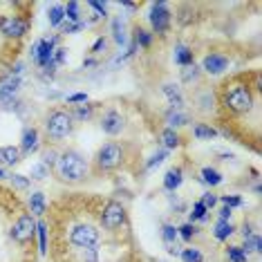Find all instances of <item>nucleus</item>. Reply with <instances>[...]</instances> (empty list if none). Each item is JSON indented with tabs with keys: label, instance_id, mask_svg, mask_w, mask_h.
<instances>
[{
	"label": "nucleus",
	"instance_id": "3",
	"mask_svg": "<svg viewBox=\"0 0 262 262\" xmlns=\"http://www.w3.org/2000/svg\"><path fill=\"white\" fill-rule=\"evenodd\" d=\"M45 130L52 139H65V137L72 135L74 119H72L70 112H65V110H54V112H50L47 119H45Z\"/></svg>",
	"mask_w": 262,
	"mask_h": 262
},
{
	"label": "nucleus",
	"instance_id": "17",
	"mask_svg": "<svg viewBox=\"0 0 262 262\" xmlns=\"http://www.w3.org/2000/svg\"><path fill=\"white\" fill-rule=\"evenodd\" d=\"M20 157H23V152H20L18 146H5V148H0V159H3V164L16 166V164L20 162Z\"/></svg>",
	"mask_w": 262,
	"mask_h": 262
},
{
	"label": "nucleus",
	"instance_id": "32",
	"mask_svg": "<svg viewBox=\"0 0 262 262\" xmlns=\"http://www.w3.org/2000/svg\"><path fill=\"white\" fill-rule=\"evenodd\" d=\"M92 117V105H76V110L72 112V119L74 121H88Z\"/></svg>",
	"mask_w": 262,
	"mask_h": 262
},
{
	"label": "nucleus",
	"instance_id": "33",
	"mask_svg": "<svg viewBox=\"0 0 262 262\" xmlns=\"http://www.w3.org/2000/svg\"><path fill=\"white\" fill-rule=\"evenodd\" d=\"M65 20L68 23H81L79 3H68V7H65Z\"/></svg>",
	"mask_w": 262,
	"mask_h": 262
},
{
	"label": "nucleus",
	"instance_id": "29",
	"mask_svg": "<svg viewBox=\"0 0 262 262\" xmlns=\"http://www.w3.org/2000/svg\"><path fill=\"white\" fill-rule=\"evenodd\" d=\"M226 258H229V262H249V253H244L242 247H229Z\"/></svg>",
	"mask_w": 262,
	"mask_h": 262
},
{
	"label": "nucleus",
	"instance_id": "28",
	"mask_svg": "<svg viewBox=\"0 0 262 262\" xmlns=\"http://www.w3.org/2000/svg\"><path fill=\"white\" fill-rule=\"evenodd\" d=\"M150 43H152V34L148 32V29H141V27H137V29H135V43H133V45L150 47Z\"/></svg>",
	"mask_w": 262,
	"mask_h": 262
},
{
	"label": "nucleus",
	"instance_id": "30",
	"mask_svg": "<svg viewBox=\"0 0 262 262\" xmlns=\"http://www.w3.org/2000/svg\"><path fill=\"white\" fill-rule=\"evenodd\" d=\"M206 217H208V211H206V206L202 204V202H195V204H193V211L188 213V220H190L188 224L198 222V220H206Z\"/></svg>",
	"mask_w": 262,
	"mask_h": 262
},
{
	"label": "nucleus",
	"instance_id": "21",
	"mask_svg": "<svg viewBox=\"0 0 262 262\" xmlns=\"http://www.w3.org/2000/svg\"><path fill=\"white\" fill-rule=\"evenodd\" d=\"M166 123H168V128H170V130H175V128L186 126V123H188V117H186V115H182L180 110H170L168 115H166Z\"/></svg>",
	"mask_w": 262,
	"mask_h": 262
},
{
	"label": "nucleus",
	"instance_id": "51",
	"mask_svg": "<svg viewBox=\"0 0 262 262\" xmlns=\"http://www.w3.org/2000/svg\"><path fill=\"white\" fill-rule=\"evenodd\" d=\"M92 65H97L94 58H88V61H83V68H92Z\"/></svg>",
	"mask_w": 262,
	"mask_h": 262
},
{
	"label": "nucleus",
	"instance_id": "46",
	"mask_svg": "<svg viewBox=\"0 0 262 262\" xmlns=\"http://www.w3.org/2000/svg\"><path fill=\"white\" fill-rule=\"evenodd\" d=\"M105 45H108V40H105L103 36L97 38V40H94V45H92V54H101V52L105 50Z\"/></svg>",
	"mask_w": 262,
	"mask_h": 262
},
{
	"label": "nucleus",
	"instance_id": "8",
	"mask_svg": "<svg viewBox=\"0 0 262 262\" xmlns=\"http://www.w3.org/2000/svg\"><path fill=\"white\" fill-rule=\"evenodd\" d=\"M150 25L155 34H166L170 29V11L166 7V3L150 5Z\"/></svg>",
	"mask_w": 262,
	"mask_h": 262
},
{
	"label": "nucleus",
	"instance_id": "40",
	"mask_svg": "<svg viewBox=\"0 0 262 262\" xmlns=\"http://www.w3.org/2000/svg\"><path fill=\"white\" fill-rule=\"evenodd\" d=\"M83 27H85V23H68V20H65L63 23V25H61V32L63 34H76V32H81V29Z\"/></svg>",
	"mask_w": 262,
	"mask_h": 262
},
{
	"label": "nucleus",
	"instance_id": "11",
	"mask_svg": "<svg viewBox=\"0 0 262 262\" xmlns=\"http://www.w3.org/2000/svg\"><path fill=\"white\" fill-rule=\"evenodd\" d=\"M56 43H58L56 36L40 38L38 40V52H36V58H34V63H36L38 68H45V65L52 61V56H54V50H56Z\"/></svg>",
	"mask_w": 262,
	"mask_h": 262
},
{
	"label": "nucleus",
	"instance_id": "52",
	"mask_svg": "<svg viewBox=\"0 0 262 262\" xmlns=\"http://www.w3.org/2000/svg\"><path fill=\"white\" fill-rule=\"evenodd\" d=\"M3 177H5V170H3V168H0V180H3Z\"/></svg>",
	"mask_w": 262,
	"mask_h": 262
},
{
	"label": "nucleus",
	"instance_id": "43",
	"mask_svg": "<svg viewBox=\"0 0 262 262\" xmlns=\"http://www.w3.org/2000/svg\"><path fill=\"white\" fill-rule=\"evenodd\" d=\"M52 61H54L56 68H58V65H63V63H68V50H65V47H56Z\"/></svg>",
	"mask_w": 262,
	"mask_h": 262
},
{
	"label": "nucleus",
	"instance_id": "20",
	"mask_svg": "<svg viewBox=\"0 0 262 262\" xmlns=\"http://www.w3.org/2000/svg\"><path fill=\"white\" fill-rule=\"evenodd\" d=\"M47 20H50L52 27H61L65 23V7L63 5H54V7L47 11Z\"/></svg>",
	"mask_w": 262,
	"mask_h": 262
},
{
	"label": "nucleus",
	"instance_id": "47",
	"mask_svg": "<svg viewBox=\"0 0 262 262\" xmlns=\"http://www.w3.org/2000/svg\"><path fill=\"white\" fill-rule=\"evenodd\" d=\"M70 103H88V94L85 92H76V94H70L68 97Z\"/></svg>",
	"mask_w": 262,
	"mask_h": 262
},
{
	"label": "nucleus",
	"instance_id": "27",
	"mask_svg": "<svg viewBox=\"0 0 262 262\" xmlns=\"http://www.w3.org/2000/svg\"><path fill=\"white\" fill-rule=\"evenodd\" d=\"M112 34H115V43L117 45H126V27H123L121 18L112 20Z\"/></svg>",
	"mask_w": 262,
	"mask_h": 262
},
{
	"label": "nucleus",
	"instance_id": "37",
	"mask_svg": "<svg viewBox=\"0 0 262 262\" xmlns=\"http://www.w3.org/2000/svg\"><path fill=\"white\" fill-rule=\"evenodd\" d=\"M226 208H237V206H242L244 202L242 198H237V195H222V198H217Z\"/></svg>",
	"mask_w": 262,
	"mask_h": 262
},
{
	"label": "nucleus",
	"instance_id": "36",
	"mask_svg": "<svg viewBox=\"0 0 262 262\" xmlns=\"http://www.w3.org/2000/svg\"><path fill=\"white\" fill-rule=\"evenodd\" d=\"M9 182H11V186L18 188V190H27L29 188V177H25V175H11Z\"/></svg>",
	"mask_w": 262,
	"mask_h": 262
},
{
	"label": "nucleus",
	"instance_id": "24",
	"mask_svg": "<svg viewBox=\"0 0 262 262\" xmlns=\"http://www.w3.org/2000/svg\"><path fill=\"white\" fill-rule=\"evenodd\" d=\"M233 233H235V226L231 224V222H217L215 224V231H213L215 240H229Z\"/></svg>",
	"mask_w": 262,
	"mask_h": 262
},
{
	"label": "nucleus",
	"instance_id": "26",
	"mask_svg": "<svg viewBox=\"0 0 262 262\" xmlns=\"http://www.w3.org/2000/svg\"><path fill=\"white\" fill-rule=\"evenodd\" d=\"M244 253H249V251H253V253H260V249H262V240H260V235L258 233H251L249 237H244Z\"/></svg>",
	"mask_w": 262,
	"mask_h": 262
},
{
	"label": "nucleus",
	"instance_id": "5",
	"mask_svg": "<svg viewBox=\"0 0 262 262\" xmlns=\"http://www.w3.org/2000/svg\"><path fill=\"white\" fill-rule=\"evenodd\" d=\"M123 162V148L110 141V144L101 146L97 152V168L99 170H115Z\"/></svg>",
	"mask_w": 262,
	"mask_h": 262
},
{
	"label": "nucleus",
	"instance_id": "44",
	"mask_svg": "<svg viewBox=\"0 0 262 262\" xmlns=\"http://www.w3.org/2000/svg\"><path fill=\"white\" fill-rule=\"evenodd\" d=\"M50 175V168H47V166H43V164H36L32 168V177L34 180H45V177Z\"/></svg>",
	"mask_w": 262,
	"mask_h": 262
},
{
	"label": "nucleus",
	"instance_id": "13",
	"mask_svg": "<svg viewBox=\"0 0 262 262\" xmlns=\"http://www.w3.org/2000/svg\"><path fill=\"white\" fill-rule=\"evenodd\" d=\"M226 68H229V58L222 56V54H206L204 61H202V70H204L206 74H213V76L222 74Z\"/></svg>",
	"mask_w": 262,
	"mask_h": 262
},
{
	"label": "nucleus",
	"instance_id": "4",
	"mask_svg": "<svg viewBox=\"0 0 262 262\" xmlns=\"http://www.w3.org/2000/svg\"><path fill=\"white\" fill-rule=\"evenodd\" d=\"M70 242L76 249H85V251H94V247L101 242V233L97 226L92 224H76L70 233Z\"/></svg>",
	"mask_w": 262,
	"mask_h": 262
},
{
	"label": "nucleus",
	"instance_id": "9",
	"mask_svg": "<svg viewBox=\"0 0 262 262\" xmlns=\"http://www.w3.org/2000/svg\"><path fill=\"white\" fill-rule=\"evenodd\" d=\"M0 32L9 38H20L27 34V23L18 16H3L0 18Z\"/></svg>",
	"mask_w": 262,
	"mask_h": 262
},
{
	"label": "nucleus",
	"instance_id": "18",
	"mask_svg": "<svg viewBox=\"0 0 262 262\" xmlns=\"http://www.w3.org/2000/svg\"><path fill=\"white\" fill-rule=\"evenodd\" d=\"M175 63L182 65V68H188V65H193L195 63L193 52H190L186 45H177L175 47Z\"/></svg>",
	"mask_w": 262,
	"mask_h": 262
},
{
	"label": "nucleus",
	"instance_id": "10",
	"mask_svg": "<svg viewBox=\"0 0 262 262\" xmlns=\"http://www.w3.org/2000/svg\"><path fill=\"white\" fill-rule=\"evenodd\" d=\"M101 130H103L105 135H110V137L121 135V130H123L121 112H117V110H108V112H105V115L101 117Z\"/></svg>",
	"mask_w": 262,
	"mask_h": 262
},
{
	"label": "nucleus",
	"instance_id": "22",
	"mask_svg": "<svg viewBox=\"0 0 262 262\" xmlns=\"http://www.w3.org/2000/svg\"><path fill=\"white\" fill-rule=\"evenodd\" d=\"M193 137L200 141H206V139H213V137H217V130L206 126V123H198V126L193 128Z\"/></svg>",
	"mask_w": 262,
	"mask_h": 262
},
{
	"label": "nucleus",
	"instance_id": "31",
	"mask_svg": "<svg viewBox=\"0 0 262 262\" xmlns=\"http://www.w3.org/2000/svg\"><path fill=\"white\" fill-rule=\"evenodd\" d=\"M36 233H38V242H40V255L47 253V224L45 222H36Z\"/></svg>",
	"mask_w": 262,
	"mask_h": 262
},
{
	"label": "nucleus",
	"instance_id": "12",
	"mask_svg": "<svg viewBox=\"0 0 262 262\" xmlns=\"http://www.w3.org/2000/svg\"><path fill=\"white\" fill-rule=\"evenodd\" d=\"M20 88V76H7L3 83H0V103L3 105H11L16 99V92Z\"/></svg>",
	"mask_w": 262,
	"mask_h": 262
},
{
	"label": "nucleus",
	"instance_id": "48",
	"mask_svg": "<svg viewBox=\"0 0 262 262\" xmlns=\"http://www.w3.org/2000/svg\"><path fill=\"white\" fill-rule=\"evenodd\" d=\"M220 222H231V208L226 206L220 208Z\"/></svg>",
	"mask_w": 262,
	"mask_h": 262
},
{
	"label": "nucleus",
	"instance_id": "15",
	"mask_svg": "<svg viewBox=\"0 0 262 262\" xmlns=\"http://www.w3.org/2000/svg\"><path fill=\"white\" fill-rule=\"evenodd\" d=\"M182 182H184V172L182 168H170L168 172H166V177H164V188L166 190H177L182 186Z\"/></svg>",
	"mask_w": 262,
	"mask_h": 262
},
{
	"label": "nucleus",
	"instance_id": "25",
	"mask_svg": "<svg viewBox=\"0 0 262 262\" xmlns=\"http://www.w3.org/2000/svg\"><path fill=\"white\" fill-rule=\"evenodd\" d=\"M202 182L208 184V186H220V184H222V175H220L215 168L206 166V168H202Z\"/></svg>",
	"mask_w": 262,
	"mask_h": 262
},
{
	"label": "nucleus",
	"instance_id": "50",
	"mask_svg": "<svg viewBox=\"0 0 262 262\" xmlns=\"http://www.w3.org/2000/svg\"><path fill=\"white\" fill-rule=\"evenodd\" d=\"M36 52H38V40L32 45V50H29V54H32V58H36Z\"/></svg>",
	"mask_w": 262,
	"mask_h": 262
},
{
	"label": "nucleus",
	"instance_id": "1",
	"mask_svg": "<svg viewBox=\"0 0 262 262\" xmlns=\"http://www.w3.org/2000/svg\"><path fill=\"white\" fill-rule=\"evenodd\" d=\"M56 175L61 177L63 182L70 184H79L88 177V162L85 157L74 150H68L63 155H58V162H56Z\"/></svg>",
	"mask_w": 262,
	"mask_h": 262
},
{
	"label": "nucleus",
	"instance_id": "35",
	"mask_svg": "<svg viewBox=\"0 0 262 262\" xmlns=\"http://www.w3.org/2000/svg\"><path fill=\"white\" fill-rule=\"evenodd\" d=\"M180 255L184 262H204V255H202L198 249H184Z\"/></svg>",
	"mask_w": 262,
	"mask_h": 262
},
{
	"label": "nucleus",
	"instance_id": "6",
	"mask_svg": "<svg viewBox=\"0 0 262 262\" xmlns=\"http://www.w3.org/2000/svg\"><path fill=\"white\" fill-rule=\"evenodd\" d=\"M9 235H11V240H14V242L27 244L34 235H36V220H34V215H29V213L20 215V217L14 222V226H11Z\"/></svg>",
	"mask_w": 262,
	"mask_h": 262
},
{
	"label": "nucleus",
	"instance_id": "45",
	"mask_svg": "<svg viewBox=\"0 0 262 262\" xmlns=\"http://www.w3.org/2000/svg\"><path fill=\"white\" fill-rule=\"evenodd\" d=\"M200 202L206 206V211H211V208L217 204V195H213V193H204V195H202V200H200Z\"/></svg>",
	"mask_w": 262,
	"mask_h": 262
},
{
	"label": "nucleus",
	"instance_id": "23",
	"mask_svg": "<svg viewBox=\"0 0 262 262\" xmlns=\"http://www.w3.org/2000/svg\"><path fill=\"white\" fill-rule=\"evenodd\" d=\"M162 144L166 146V150H172V148L180 146V144H182V139H180V135H177V130L166 128L164 133H162Z\"/></svg>",
	"mask_w": 262,
	"mask_h": 262
},
{
	"label": "nucleus",
	"instance_id": "2",
	"mask_svg": "<svg viewBox=\"0 0 262 262\" xmlns=\"http://www.w3.org/2000/svg\"><path fill=\"white\" fill-rule=\"evenodd\" d=\"M222 103L226 110H231L233 115H244L253 108V92L247 83H229L224 88Z\"/></svg>",
	"mask_w": 262,
	"mask_h": 262
},
{
	"label": "nucleus",
	"instance_id": "49",
	"mask_svg": "<svg viewBox=\"0 0 262 262\" xmlns=\"http://www.w3.org/2000/svg\"><path fill=\"white\" fill-rule=\"evenodd\" d=\"M251 233H253V231H251V226H249V224H244V226H242V237H249Z\"/></svg>",
	"mask_w": 262,
	"mask_h": 262
},
{
	"label": "nucleus",
	"instance_id": "34",
	"mask_svg": "<svg viewBox=\"0 0 262 262\" xmlns=\"http://www.w3.org/2000/svg\"><path fill=\"white\" fill-rule=\"evenodd\" d=\"M198 226L195 224H184V226H180V229H177V235H182V240H193V235H198Z\"/></svg>",
	"mask_w": 262,
	"mask_h": 262
},
{
	"label": "nucleus",
	"instance_id": "7",
	"mask_svg": "<svg viewBox=\"0 0 262 262\" xmlns=\"http://www.w3.org/2000/svg\"><path fill=\"white\" fill-rule=\"evenodd\" d=\"M101 224L108 231H115L119 226H123L126 224V208L119 204V202H108L103 206V211H101Z\"/></svg>",
	"mask_w": 262,
	"mask_h": 262
},
{
	"label": "nucleus",
	"instance_id": "16",
	"mask_svg": "<svg viewBox=\"0 0 262 262\" xmlns=\"http://www.w3.org/2000/svg\"><path fill=\"white\" fill-rule=\"evenodd\" d=\"M164 94L168 97L172 110H182L184 108V99H182V92H180V88H177V85L166 83V85H164Z\"/></svg>",
	"mask_w": 262,
	"mask_h": 262
},
{
	"label": "nucleus",
	"instance_id": "19",
	"mask_svg": "<svg viewBox=\"0 0 262 262\" xmlns=\"http://www.w3.org/2000/svg\"><path fill=\"white\" fill-rule=\"evenodd\" d=\"M29 208H32V215H43L45 213V208H47V204H45V195L43 193H32L29 195Z\"/></svg>",
	"mask_w": 262,
	"mask_h": 262
},
{
	"label": "nucleus",
	"instance_id": "39",
	"mask_svg": "<svg viewBox=\"0 0 262 262\" xmlns=\"http://www.w3.org/2000/svg\"><path fill=\"white\" fill-rule=\"evenodd\" d=\"M198 76H200V70L195 68V63L182 70V79L186 81V83H190V81H198Z\"/></svg>",
	"mask_w": 262,
	"mask_h": 262
},
{
	"label": "nucleus",
	"instance_id": "42",
	"mask_svg": "<svg viewBox=\"0 0 262 262\" xmlns=\"http://www.w3.org/2000/svg\"><path fill=\"white\" fill-rule=\"evenodd\" d=\"M56 162H58V152L56 150H45L43 152V166H47V168H52V166H56Z\"/></svg>",
	"mask_w": 262,
	"mask_h": 262
},
{
	"label": "nucleus",
	"instance_id": "41",
	"mask_svg": "<svg viewBox=\"0 0 262 262\" xmlns=\"http://www.w3.org/2000/svg\"><path fill=\"white\" fill-rule=\"evenodd\" d=\"M166 157H168V150H159L157 155H152V157H150V162L146 164V170H152L155 166H159V164H162Z\"/></svg>",
	"mask_w": 262,
	"mask_h": 262
},
{
	"label": "nucleus",
	"instance_id": "38",
	"mask_svg": "<svg viewBox=\"0 0 262 262\" xmlns=\"http://www.w3.org/2000/svg\"><path fill=\"white\" fill-rule=\"evenodd\" d=\"M162 237L166 244H172L177 240V229L172 224H164V231H162Z\"/></svg>",
	"mask_w": 262,
	"mask_h": 262
},
{
	"label": "nucleus",
	"instance_id": "14",
	"mask_svg": "<svg viewBox=\"0 0 262 262\" xmlns=\"http://www.w3.org/2000/svg\"><path fill=\"white\" fill-rule=\"evenodd\" d=\"M38 144H40V139H38V130H36V128H25V130H23V137H20V152H25V155L36 152V150H38Z\"/></svg>",
	"mask_w": 262,
	"mask_h": 262
}]
</instances>
